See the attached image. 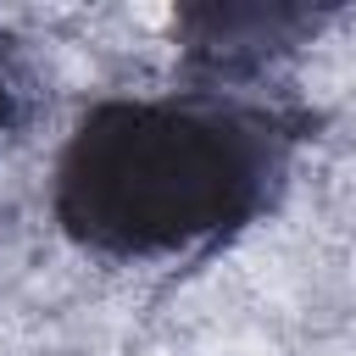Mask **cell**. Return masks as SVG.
Wrapping results in <instances>:
<instances>
[{
    "label": "cell",
    "mask_w": 356,
    "mask_h": 356,
    "mask_svg": "<svg viewBox=\"0 0 356 356\" xmlns=\"http://www.w3.org/2000/svg\"><path fill=\"white\" fill-rule=\"evenodd\" d=\"M317 28H323V11H312V6H267V0L184 6L178 11L184 61L195 72H206V78H222V83L267 72L278 56H289Z\"/></svg>",
    "instance_id": "cell-2"
},
{
    "label": "cell",
    "mask_w": 356,
    "mask_h": 356,
    "mask_svg": "<svg viewBox=\"0 0 356 356\" xmlns=\"http://www.w3.org/2000/svg\"><path fill=\"white\" fill-rule=\"evenodd\" d=\"M17 117V72H11V50H6V33H0V134L11 128Z\"/></svg>",
    "instance_id": "cell-3"
},
{
    "label": "cell",
    "mask_w": 356,
    "mask_h": 356,
    "mask_svg": "<svg viewBox=\"0 0 356 356\" xmlns=\"http://www.w3.org/2000/svg\"><path fill=\"white\" fill-rule=\"evenodd\" d=\"M306 128L289 106L222 89L100 100L61 145L50 211L95 256H184L250 228L273 206Z\"/></svg>",
    "instance_id": "cell-1"
}]
</instances>
